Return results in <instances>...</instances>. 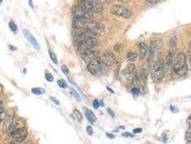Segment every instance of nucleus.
<instances>
[{
	"label": "nucleus",
	"instance_id": "obj_5",
	"mask_svg": "<svg viewBox=\"0 0 191 144\" xmlns=\"http://www.w3.org/2000/svg\"><path fill=\"white\" fill-rule=\"evenodd\" d=\"M104 66H106L103 63L102 59L100 57H96L95 59L88 63L87 69L93 75L97 76L103 72Z\"/></svg>",
	"mask_w": 191,
	"mask_h": 144
},
{
	"label": "nucleus",
	"instance_id": "obj_12",
	"mask_svg": "<svg viewBox=\"0 0 191 144\" xmlns=\"http://www.w3.org/2000/svg\"><path fill=\"white\" fill-rule=\"evenodd\" d=\"M96 58V53L95 51H94L93 49H89L86 50L82 52L81 54V58L83 59V61L85 63H88L90 62H91L93 60L95 59Z\"/></svg>",
	"mask_w": 191,
	"mask_h": 144
},
{
	"label": "nucleus",
	"instance_id": "obj_3",
	"mask_svg": "<svg viewBox=\"0 0 191 144\" xmlns=\"http://www.w3.org/2000/svg\"><path fill=\"white\" fill-rule=\"evenodd\" d=\"M173 69L175 74L179 76H184L186 74L187 69L186 56L185 53L180 52L177 55L173 62Z\"/></svg>",
	"mask_w": 191,
	"mask_h": 144
},
{
	"label": "nucleus",
	"instance_id": "obj_15",
	"mask_svg": "<svg viewBox=\"0 0 191 144\" xmlns=\"http://www.w3.org/2000/svg\"><path fill=\"white\" fill-rule=\"evenodd\" d=\"M135 66L134 64H129L122 72L123 76L128 79H132L135 76Z\"/></svg>",
	"mask_w": 191,
	"mask_h": 144
},
{
	"label": "nucleus",
	"instance_id": "obj_40",
	"mask_svg": "<svg viewBox=\"0 0 191 144\" xmlns=\"http://www.w3.org/2000/svg\"><path fill=\"white\" fill-rule=\"evenodd\" d=\"M107 136L109 137V138H111V139H113V138H115V136H114V134H111V133H106Z\"/></svg>",
	"mask_w": 191,
	"mask_h": 144
},
{
	"label": "nucleus",
	"instance_id": "obj_41",
	"mask_svg": "<svg viewBox=\"0 0 191 144\" xmlns=\"http://www.w3.org/2000/svg\"><path fill=\"white\" fill-rule=\"evenodd\" d=\"M170 110L171 111L173 112V113H176V112L178 111V110L173 106H170Z\"/></svg>",
	"mask_w": 191,
	"mask_h": 144
},
{
	"label": "nucleus",
	"instance_id": "obj_38",
	"mask_svg": "<svg viewBox=\"0 0 191 144\" xmlns=\"http://www.w3.org/2000/svg\"><path fill=\"white\" fill-rule=\"evenodd\" d=\"M8 48L10 50V51H16V49H17V48L15 47V46H11V45H9L8 46Z\"/></svg>",
	"mask_w": 191,
	"mask_h": 144
},
{
	"label": "nucleus",
	"instance_id": "obj_10",
	"mask_svg": "<svg viewBox=\"0 0 191 144\" xmlns=\"http://www.w3.org/2000/svg\"><path fill=\"white\" fill-rule=\"evenodd\" d=\"M161 48V42L159 40H152L150 44V49H149V56H148L147 63H151L154 59L155 55L158 54Z\"/></svg>",
	"mask_w": 191,
	"mask_h": 144
},
{
	"label": "nucleus",
	"instance_id": "obj_18",
	"mask_svg": "<svg viewBox=\"0 0 191 144\" xmlns=\"http://www.w3.org/2000/svg\"><path fill=\"white\" fill-rule=\"evenodd\" d=\"M84 114H85V118H86L87 120H88L91 123H93V122L96 121V116L91 110L88 109H85Z\"/></svg>",
	"mask_w": 191,
	"mask_h": 144
},
{
	"label": "nucleus",
	"instance_id": "obj_4",
	"mask_svg": "<svg viewBox=\"0 0 191 144\" xmlns=\"http://www.w3.org/2000/svg\"><path fill=\"white\" fill-rule=\"evenodd\" d=\"M165 70L164 62L161 58H159L153 65L151 71V77L152 81L155 84L161 82L164 76H165Z\"/></svg>",
	"mask_w": 191,
	"mask_h": 144
},
{
	"label": "nucleus",
	"instance_id": "obj_13",
	"mask_svg": "<svg viewBox=\"0 0 191 144\" xmlns=\"http://www.w3.org/2000/svg\"><path fill=\"white\" fill-rule=\"evenodd\" d=\"M102 61L106 66H111L116 62V58L113 53L109 51H106L103 53Z\"/></svg>",
	"mask_w": 191,
	"mask_h": 144
},
{
	"label": "nucleus",
	"instance_id": "obj_25",
	"mask_svg": "<svg viewBox=\"0 0 191 144\" xmlns=\"http://www.w3.org/2000/svg\"><path fill=\"white\" fill-rule=\"evenodd\" d=\"M114 49L117 53H120L123 51V49H124V46H123V44H121V43H117V45L114 46Z\"/></svg>",
	"mask_w": 191,
	"mask_h": 144
},
{
	"label": "nucleus",
	"instance_id": "obj_20",
	"mask_svg": "<svg viewBox=\"0 0 191 144\" xmlns=\"http://www.w3.org/2000/svg\"><path fill=\"white\" fill-rule=\"evenodd\" d=\"M186 60H187V69H188V70L191 71V41L190 42V43H189L188 48H187Z\"/></svg>",
	"mask_w": 191,
	"mask_h": 144
},
{
	"label": "nucleus",
	"instance_id": "obj_51",
	"mask_svg": "<svg viewBox=\"0 0 191 144\" xmlns=\"http://www.w3.org/2000/svg\"><path fill=\"white\" fill-rule=\"evenodd\" d=\"M25 144H27V143H25Z\"/></svg>",
	"mask_w": 191,
	"mask_h": 144
},
{
	"label": "nucleus",
	"instance_id": "obj_36",
	"mask_svg": "<svg viewBox=\"0 0 191 144\" xmlns=\"http://www.w3.org/2000/svg\"><path fill=\"white\" fill-rule=\"evenodd\" d=\"M145 1H147V2L149 3V4H157V3H158L160 0H145Z\"/></svg>",
	"mask_w": 191,
	"mask_h": 144
},
{
	"label": "nucleus",
	"instance_id": "obj_43",
	"mask_svg": "<svg viewBox=\"0 0 191 144\" xmlns=\"http://www.w3.org/2000/svg\"><path fill=\"white\" fill-rule=\"evenodd\" d=\"M119 1H121V2H122V3H128V2H129L130 0H119Z\"/></svg>",
	"mask_w": 191,
	"mask_h": 144
},
{
	"label": "nucleus",
	"instance_id": "obj_42",
	"mask_svg": "<svg viewBox=\"0 0 191 144\" xmlns=\"http://www.w3.org/2000/svg\"><path fill=\"white\" fill-rule=\"evenodd\" d=\"M124 135H126V136H125L126 137H128V136H131V137H133V136L132 134H130L129 133H124V134H123V136H124Z\"/></svg>",
	"mask_w": 191,
	"mask_h": 144
},
{
	"label": "nucleus",
	"instance_id": "obj_48",
	"mask_svg": "<svg viewBox=\"0 0 191 144\" xmlns=\"http://www.w3.org/2000/svg\"><path fill=\"white\" fill-rule=\"evenodd\" d=\"M1 104H2V102H1V101L0 100V107L1 106Z\"/></svg>",
	"mask_w": 191,
	"mask_h": 144
},
{
	"label": "nucleus",
	"instance_id": "obj_44",
	"mask_svg": "<svg viewBox=\"0 0 191 144\" xmlns=\"http://www.w3.org/2000/svg\"><path fill=\"white\" fill-rule=\"evenodd\" d=\"M33 0H29V4L32 8H33Z\"/></svg>",
	"mask_w": 191,
	"mask_h": 144
},
{
	"label": "nucleus",
	"instance_id": "obj_31",
	"mask_svg": "<svg viewBox=\"0 0 191 144\" xmlns=\"http://www.w3.org/2000/svg\"><path fill=\"white\" fill-rule=\"evenodd\" d=\"M61 71L65 75H68L69 74V70L67 68V66H61Z\"/></svg>",
	"mask_w": 191,
	"mask_h": 144
},
{
	"label": "nucleus",
	"instance_id": "obj_47",
	"mask_svg": "<svg viewBox=\"0 0 191 144\" xmlns=\"http://www.w3.org/2000/svg\"><path fill=\"white\" fill-rule=\"evenodd\" d=\"M100 1H104V2H109V1H110L111 0H100Z\"/></svg>",
	"mask_w": 191,
	"mask_h": 144
},
{
	"label": "nucleus",
	"instance_id": "obj_39",
	"mask_svg": "<svg viewBox=\"0 0 191 144\" xmlns=\"http://www.w3.org/2000/svg\"><path fill=\"white\" fill-rule=\"evenodd\" d=\"M142 131V128H136V129H134L133 130V133H141Z\"/></svg>",
	"mask_w": 191,
	"mask_h": 144
},
{
	"label": "nucleus",
	"instance_id": "obj_26",
	"mask_svg": "<svg viewBox=\"0 0 191 144\" xmlns=\"http://www.w3.org/2000/svg\"><path fill=\"white\" fill-rule=\"evenodd\" d=\"M57 83H58V85L59 87H60V88L65 89V88L68 87V84L64 79H59L58 81V82H57Z\"/></svg>",
	"mask_w": 191,
	"mask_h": 144
},
{
	"label": "nucleus",
	"instance_id": "obj_16",
	"mask_svg": "<svg viewBox=\"0 0 191 144\" xmlns=\"http://www.w3.org/2000/svg\"><path fill=\"white\" fill-rule=\"evenodd\" d=\"M173 60H174V52L170 51L168 53V54H167V57H166L165 62L164 63V65H165V70H166V69L169 70L172 66L173 62H174Z\"/></svg>",
	"mask_w": 191,
	"mask_h": 144
},
{
	"label": "nucleus",
	"instance_id": "obj_2",
	"mask_svg": "<svg viewBox=\"0 0 191 144\" xmlns=\"http://www.w3.org/2000/svg\"><path fill=\"white\" fill-rule=\"evenodd\" d=\"M93 33L88 31L78 33L74 37V41L77 45L78 49L82 52L86 50L92 49L97 46V40L93 36Z\"/></svg>",
	"mask_w": 191,
	"mask_h": 144
},
{
	"label": "nucleus",
	"instance_id": "obj_45",
	"mask_svg": "<svg viewBox=\"0 0 191 144\" xmlns=\"http://www.w3.org/2000/svg\"><path fill=\"white\" fill-rule=\"evenodd\" d=\"M107 90H108V91H109L110 92H111V93H114V92L113 91V90H111V89L110 87H107Z\"/></svg>",
	"mask_w": 191,
	"mask_h": 144
},
{
	"label": "nucleus",
	"instance_id": "obj_22",
	"mask_svg": "<svg viewBox=\"0 0 191 144\" xmlns=\"http://www.w3.org/2000/svg\"><path fill=\"white\" fill-rule=\"evenodd\" d=\"M137 57V54L135 52H133V51H129V52L127 53V54H126V58L130 61H135Z\"/></svg>",
	"mask_w": 191,
	"mask_h": 144
},
{
	"label": "nucleus",
	"instance_id": "obj_34",
	"mask_svg": "<svg viewBox=\"0 0 191 144\" xmlns=\"http://www.w3.org/2000/svg\"><path fill=\"white\" fill-rule=\"evenodd\" d=\"M86 133H88L89 136H92V134H93V128H92L91 126H90V125L87 126Z\"/></svg>",
	"mask_w": 191,
	"mask_h": 144
},
{
	"label": "nucleus",
	"instance_id": "obj_9",
	"mask_svg": "<svg viewBox=\"0 0 191 144\" xmlns=\"http://www.w3.org/2000/svg\"><path fill=\"white\" fill-rule=\"evenodd\" d=\"M27 136V131L25 128H21L15 130L14 133H12V138L14 144H20L24 141Z\"/></svg>",
	"mask_w": 191,
	"mask_h": 144
},
{
	"label": "nucleus",
	"instance_id": "obj_33",
	"mask_svg": "<svg viewBox=\"0 0 191 144\" xmlns=\"http://www.w3.org/2000/svg\"><path fill=\"white\" fill-rule=\"evenodd\" d=\"M132 93L133 95L137 96L140 94V90L137 87H134L132 89Z\"/></svg>",
	"mask_w": 191,
	"mask_h": 144
},
{
	"label": "nucleus",
	"instance_id": "obj_35",
	"mask_svg": "<svg viewBox=\"0 0 191 144\" xmlns=\"http://www.w3.org/2000/svg\"><path fill=\"white\" fill-rule=\"evenodd\" d=\"M51 99H52V101H53V102H54L55 104H57V105H60V101H59L58 99H57V98H55V97H51Z\"/></svg>",
	"mask_w": 191,
	"mask_h": 144
},
{
	"label": "nucleus",
	"instance_id": "obj_49",
	"mask_svg": "<svg viewBox=\"0 0 191 144\" xmlns=\"http://www.w3.org/2000/svg\"><path fill=\"white\" fill-rule=\"evenodd\" d=\"M2 1H3V0H0V5L1 4V3H2Z\"/></svg>",
	"mask_w": 191,
	"mask_h": 144
},
{
	"label": "nucleus",
	"instance_id": "obj_21",
	"mask_svg": "<svg viewBox=\"0 0 191 144\" xmlns=\"http://www.w3.org/2000/svg\"><path fill=\"white\" fill-rule=\"evenodd\" d=\"M32 93L34 94L35 95L39 96V95H42L43 94L45 93V90H44L43 88L42 87H35L33 88L31 90Z\"/></svg>",
	"mask_w": 191,
	"mask_h": 144
},
{
	"label": "nucleus",
	"instance_id": "obj_6",
	"mask_svg": "<svg viewBox=\"0 0 191 144\" xmlns=\"http://www.w3.org/2000/svg\"><path fill=\"white\" fill-rule=\"evenodd\" d=\"M79 3L82 7H83L89 12L98 14H101L103 12V7L96 1H90V0H81Z\"/></svg>",
	"mask_w": 191,
	"mask_h": 144
},
{
	"label": "nucleus",
	"instance_id": "obj_37",
	"mask_svg": "<svg viewBox=\"0 0 191 144\" xmlns=\"http://www.w3.org/2000/svg\"><path fill=\"white\" fill-rule=\"evenodd\" d=\"M108 113L109 114L111 118H114V113L113 112V110H111V109H108Z\"/></svg>",
	"mask_w": 191,
	"mask_h": 144
},
{
	"label": "nucleus",
	"instance_id": "obj_19",
	"mask_svg": "<svg viewBox=\"0 0 191 144\" xmlns=\"http://www.w3.org/2000/svg\"><path fill=\"white\" fill-rule=\"evenodd\" d=\"M69 89H70V92L71 94V95L73 96V97H74V99H76V101L78 102H81L82 101V99H81V95L78 94V92L76 91V90L74 87H69Z\"/></svg>",
	"mask_w": 191,
	"mask_h": 144
},
{
	"label": "nucleus",
	"instance_id": "obj_30",
	"mask_svg": "<svg viewBox=\"0 0 191 144\" xmlns=\"http://www.w3.org/2000/svg\"><path fill=\"white\" fill-rule=\"evenodd\" d=\"M185 138L188 142L191 143V128L185 133Z\"/></svg>",
	"mask_w": 191,
	"mask_h": 144
},
{
	"label": "nucleus",
	"instance_id": "obj_29",
	"mask_svg": "<svg viewBox=\"0 0 191 144\" xmlns=\"http://www.w3.org/2000/svg\"><path fill=\"white\" fill-rule=\"evenodd\" d=\"M7 117V113L4 111H2L0 113V124L1 123V122H3L5 120Z\"/></svg>",
	"mask_w": 191,
	"mask_h": 144
},
{
	"label": "nucleus",
	"instance_id": "obj_7",
	"mask_svg": "<svg viewBox=\"0 0 191 144\" xmlns=\"http://www.w3.org/2000/svg\"><path fill=\"white\" fill-rule=\"evenodd\" d=\"M111 12L114 15L119 16V17H124V18H129L132 13L130 11L129 9L121 5H114L111 8Z\"/></svg>",
	"mask_w": 191,
	"mask_h": 144
},
{
	"label": "nucleus",
	"instance_id": "obj_17",
	"mask_svg": "<svg viewBox=\"0 0 191 144\" xmlns=\"http://www.w3.org/2000/svg\"><path fill=\"white\" fill-rule=\"evenodd\" d=\"M139 51H140V53H139L140 60H143L145 58L146 54L148 51L147 46L144 43H141L140 44V47H139Z\"/></svg>",
	"mask_w": 191,
	"mask_h": 144
},
{
	"label": "nucleus",
	"instance_id": "obj_32",
	"mask_svg": "<svg viewBox=\"0 0 191 144\" xmlns=\"http://www.w3.org/2000/svg\"><path fill=\"white\" fill-rule=\"evenodd\" d=\"M92 104H93V107H94L95 109H98L100 106V102L98 99H94V100L93 101Z\"/></svg>",
	"mask_w": 191,
	"mask_h": 144
},
{
	"label": "nucleus",
	"instance_id": "obj_8",
	"mask_svg": "<svg viewBox=\"0 0 191 144\" xmlns=\"http://www.w3.org/2000/svg\"><path fill=\"white\" fill-rule=\"evenodd\" d=\"M72 14L74 17H79L83 19H91L92 15L91 12L87 11L81 5H75L72 7Z\"/></svg>",
	"mask_w": 191,
	"mask_h": 144
},
{
	"label": "nucleus",
	"instance_id": "obj_50",
	"mask_svg": "<svg viewBox=\"0 0 191 144\" xmlns=\"http://www.w3.org/2000/svg\"><path fill=\"white\" fill-rule=\"evenodd\" d=\"M7 144H14V143H13V142H11V143H9Z\"/></svg>",
	"mask_w": 191,
	"mask_h": 144
},
{
	"label": "nucleus",
	"instance_id": "obj_11",
	"mask_svg": "<svg viewBox=\"0 0 191 144\" xmlns=\"http://www.w3.org/2000/svg\"><path fill=\"white\" fill-rule=\"evenodd\" d=\"M23 34H24V36L25 38H26V40L29 41V43L31 44L34 48L36 49L37 51L40 49V44L38 43L36 38L33 36V34L30 32V31H28L27 29H24L23 30Z\"/></svg>",
	"mask_w": 191,
	"mask_h": 144
},
{
	"label": "nucleus",
	"instance_id": "obj_46",
	"mask_svg": "<svg viewBox=\"0 0 191 144\" xmlns=\"http://www.w3.org/2000/svg\"><path fill=\"white\" fill-rule=\"evenodd\" d=\"M3 92V87L2 85L0 84V94H1V92Z\"/></svg>",
	"mask_w": 191,
	"mask_h": 144
},
{
	"label": "nucleus",
	"instance_id": "obj_28",
	"mask_svg": "<svg viewBox=\"0 0 191 144\" xmlns=\"http://www.w3.org/2000/svg\"><path fill=\"white\" fill-rule=\"evenodd\" d=\"M45 79L49 82H53V80H54V76H53V74H50V73H46L45 74Z\"/></svg>",
	"mask_w": 191,
	"mask_h": 144
},
{
	"label": "nucleus",
	"instance_id": "obj_23",
	"mask_svg": "<svg viewBox=\"0 0 191 144\" xmlns=\"http://www.w3.org/2000/svg\"><path fill=\"white\" fill-rule=\"evenodd\" d=\"M9 28H10V31H11L12 32H13L14 33H15L17 31V25L15 24V22H13V21H10V22H9Z\"/></svg>",
	"mask_w": 191,
	"mask_h": 144
},
{
	"label": "nucleus",
	"instance_id": "obj_27",
	"mask_svg": "<svg viewBox=\"0 0 191 144\" xmlns=\"http://www.w3.org/2000/svg\"><path fill=\"white\" fill-rule=\"evenodd\" d=\"M74 114L75 115H76V118L78 119L79 121H81L82 119H83V116H82V114L81 112L79 111V110H74Z\"/></svg>",
	"mask_w": 191,
	"mask_h": 144
},
{
	"label": "nucleus",
	"instance_id": "obj_14",
	"mask_svg": "<svg viewBox=\"0 0 191 144\" xmlns=\"http://www.w3.org/2000/svg\"><path fill=\"white\" fill-rule=\"evenodd\" d=\"M14 118H15V114L13 113H10L9 115H7L6 118L4 120V128H3L4 133L10 131L12 125L14 124Z\"/></svg>",
	"mask_w": 191,
	"mask_h": 144
},
{
	"label": "nucleus",
	"instance_id": "obj_1",
	"mask_svg": "<svg viewBox=\"0 0 191 144\" xmlns=\"http://www.w3.org/2000/svg\"><path fill=\"white\" fill-rule=\"evenodd\" d=\"M73 27L75 29H85L94 35H99L104 31V26L101 23L91 19H83L74 17L73 19Z\"/></svg>",
	"mask_w": 191,
	"mask_h": 144
},
{
	"label": "nucleus",
	"instance_id": "obj_24",
	"mask_svg": "<svg viewBox=\"0 0 191 144\" xmlns=\"http://www.w3.org/2000/svg\"><path fill=\"white\" fill-rule=\"evenodd\" d=\"M49 56L51 61H53V63H54V64H58V58H57V56L55 54V53L51 51H49Z\"/></svg>",
	"mask_w": 191,
	"mask_h": 144
}]
</instances>
